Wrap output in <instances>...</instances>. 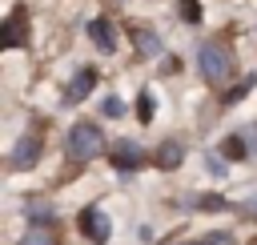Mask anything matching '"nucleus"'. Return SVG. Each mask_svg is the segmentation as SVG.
Returning <instances> with one entry per match:
<instances>
[{"mask_svg": "<svg viewBox=\"0 0 257 245\" xmlns=\"http://www.w3.org/2000/svg\"><path fill=\"white\" fill-rule=\"evenodd\" d=\"M193 245H209V241H193Z\"/></svg>", "mask_w": 257, "mask_h": 245, "instance_id": "19", "label": "nucleus"}, {"mask_svg": "<svg viewBox=\"0 0 257 245\" xmlns=\"http://www.w3.org/2000/svg\"><path fill=\"white\" fill-rule=\"evenodd\" d=\"M137 112H141V120H149V116H153V92H141V104H137Z\"/></svg>", "mask_w": 257, "mask_h": 245, "instance_id": "15", "label": "nucleus"}, {"mask_svg": "<svg viewBox=\"0 0 257 245\" xmlns=\"http://www.w3.org/2000/svg\"><path fill=\"white\" fill-rule=\"evenodd\" d=\"M20 245H56V237H52L48 229H28V233L20 237Z\"/></svg>", "mask_w": 257, "mask_h": 245, "instance_id": "12", "label": "nucleus"}, {"mask_svg": "<svg viewBox=\"0 0 257 245\" xmlns=\"http://www.w3.org/2000/svg\"><path fill=\"white\" fill-rule=\"evenodd\" d=\"M92 88H96V72H92V68H80V72L68 80V88H64V104H80Z\"/></svg>", "mask_w": 257, "mask_h": 245, "instance_id": "5", "label": "nucleus"}, {"mask_svg": "<svg viewBox=\"0 0 257 245\" xmlns=\"http://www.w3.org/2000/svg\"><path fill=\"white\" fill-rule=\"evenodd\" d=\"M80 233H84L88 241H96V245H104V241L112 237V225H108V217H104V209H96V205H88V209H80Z\"/></svg>", "mask_w": 257, "mask_h": 245, "instance_id": "3", "label": "nucleus"}, {"mask_svg": "<svg viewBox=\"0 0 257 245\" xmlns=\"http://www.w3.org/2000/svg\"><path fill=\"white\" fill-rule=\"evenodd\" d=\"M249 88H253V76H245V80H241V84H237V88H229V92H225V96H221V104H237V100H241V96H245V92H249Z\"/></svg>", "mask_w": 257, "mask_h": 245, "instance_id": "13", "label": "nucleus"}, {"mask_svg": "<svg viewBox=\"0 0 257 245\" xmlns=\"http://www.w3.org/2000/svg\"><path fill=\"white\" fill-rule=\"evenodd\" d=\"M100 145H104L100 125L80 120V125H72V129H68V157H72V161H92V157L100 153Z\"/></svg>", "mask_w": 257, "mask_h": 245, "instance_id": "2", "label": "nucleus"}, {"mask_svg": "<svg viewBox=\"0 0 257 245\" xmlns=\"http://www.w3.org/2000/svg\"><path fill=\"white\" fill-rule=\"evenodd\" d=\"M197 205H201V209H221V205H225V201H221V197H201V201H197Z\"/></svg>", "mask_w": 257, "mask_h": 245, "instance_id": "18", "label": "nucleus"}, {"mask_svg": "<svg viewBox=\"0 0 257 245\" xmlns=\"http://www.w3.org/2000/svg\"><path fill=\"white\" fill-rule=\"evenodd\" d=\"M221 153L229 161H245V141L241 137H229V141H221Z\"/></svg>", "mask_w": 257, "mask_h": 245, "instance_id": "11", "label": "nucleus"}, {"mask_svg": "<svg viewBox=\"0 0 257 245\" xmlns=\"http://www.w3.org/2000/svg\"><path fill=\"white\" fill-rule=\"evenodd\" d=\"M141 161H145L141 145H133V141H116V145H112V165H116V169H137Z\"/></svg>", "mask_w": 257, "mask_h": 245, "instance_id": "7", "label": "nucleus"}, {"mask_svg": "<svg viewBox=\"0 0 257 245\" xmlns=\"http://www.w3.org/2000/svg\"><path fill=\"white\" fill-rule=\"evenodd\" d=\"M181 153H185V149H181L177 141H165V145L157 149V165H161V169H177V165H181Z\"/></svg>", "mask_w": 257, "mask_h": 245, "instance_id": "10", "label": "nucleus"}, {"mask_svg": "<svg viewBox=\"0 0 257 245\" xmlns=\"http://www.w3.org/2000/svg\"><path fill=\"white\" fill-rule=\"evenodd\" d=\"M88 40H92L100 52H112V48H116V32H112V24H108L104 16L88 20Z\"/></svg>", "mask_w": 257, "mask_h": 245, "instance_id": "6", "label": "nucleus"}, {"mask_svg": "<svg viewBox=\"0 0 257 245\" xmlns=\"http://www.w3.org/2000/svg\"><path fill=\"white\" fill-rule=\"evenodd\" d=\"M24 44V8H12V16L4 20V48H20Z\"/></svg>", "mask_w": 257, "mask_h": 245, "instance_id": "8", "label": "nucleus"}, {"mask_svg": "<svg viewBox=\"0 0 257 245\" xmlns=\"http://www.w3.org/2000/svg\"><path fill=\"white\" fill-rule=\"evenodd\" d=\"M36 161H40V137L36 133H24L12 145V169H32Z\"/></svg>", "mask_w": 257, "mask_h": 245, "instance_id": "4", "label": "nucleus"}, {"mask_svg": "<svg viewBox=\"0 0 257 245\" xmlns=\"http://www.w3.org/2000/svg\"><path fill=\"white\" fill-rule=\"evenodd\" d=\"M197 68H201V76H205L209 84H221V80L229 76V68H233V56H229L225 44L205 40V44L197 48Z\"/></svg>", "mask_w": 257, "mask_h": 245, "instance_id": "1", "label": "nucleus"}, {"mask_svg": "<svg viewBox=\"0 0 257 245\" xmlns=\"http://www.w3.org/2000/svg\"><path fill=\"white\" fill-rule=\"evenodd\" d=\"M205 165H209V173H213V177H225V165H221V161H217V157H209V161H205Z\"/></svg>", "mask_w": 257, "mask_h": 245, "instance_id": "17", "label": "nucleus"}, {"mask_svg": "<svg viewBox=\"0 0 257 245\" xmlns=\"http://www.w3.org/2000/svg\"><path fill=\"white\" fill-rule=\"evenodd\" d=\"M104 112H108V116H120V112H124V104H120V100H112V96H108V100H104Z\"/></svg>", "mask_w": 257, "mask_h": 245, "instance_id": "16", "label": "nucleus"}, {"mask_svg": "<svg viewBox=\"0 0 257 245\" xmlns=\"http://www.w3.org/2000/svg\"><path fill=\"white\" fill-rule=\"evenodd\" d=\"M133 40H137L141 56H157V52H161V36H153L149 28H133Z\"/></svg>", "mask_w": 257, "mask_h": 245, "instance_id": "9", "label": "nucleus"}, {"mask_svg": "<svg viewBox=\"0 0 257 245\" xmlns=\"http://www.w3.org/2000/svg\"><path fill=\"white\" fill-rule=\"evenodd\" d=\"M181 16H185V20H201V4H197V0H185V4H181Z\"/></svg>", "mask_w": 257, "mask_h": 245, "instance_id": "14", "label": "nucleus"}]
</instances>
